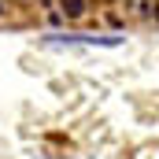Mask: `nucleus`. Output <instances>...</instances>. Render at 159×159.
I'll return each instance as SVG.
<instances>
[{
	"label": "nucleus",
	"instance_id": "f257e3e1",
	"mask_svg": "<svg viewBox=\"0 0 159 159\" xmlns=\"http://www.w3.org/2000/svg\"><path fill=\"white\" fill-rule=\"evenodd\" d=\"M59 4H63V11H67L70 19H74V15H81V11H85V0H59Z\"/></svg>",
	"mask_w": 159,
	"mask_h": 159
}]
</instances>
